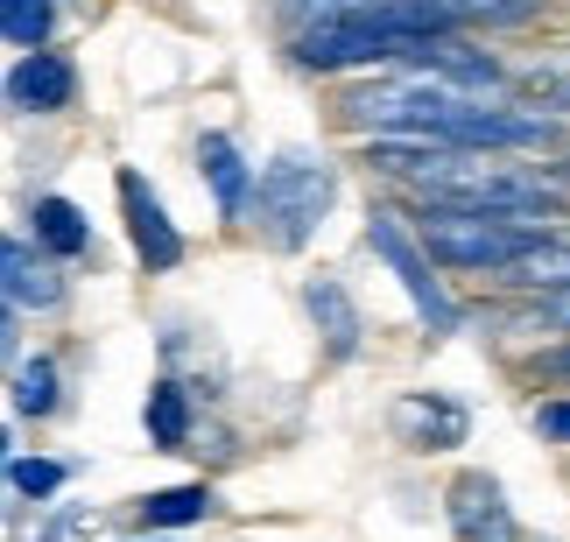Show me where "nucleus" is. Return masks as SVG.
Segmentation results:
<instances>
[{"label":"nucleus","mask_w":570,"mask_h":542,"mask_svg":"<svg viewBox=\"0 0 570 542\" xmlns=\"http://www.w3.org/2000/svg\"><path fill=\"white\" fill-rule=\"evenodd\" d=\"M451 522H458V542H514V514L487 472H465L451 486Z\"/></svg>","instance_id":"39448f33"},{"label":"nucleus","mask_w":570,"mask_h":542,"mask_svg":"<svg viewBox=\"0 0 570 542\" xmlns=\"http://www.w3.org/2000/svg\"><path fill=\"white\" fill-rule=\"evenodd\" d=\"M436 262L451 268H514L521 254L542 240V219H508V211H451L430 205L423 233H415Z\"/></svg>","instance_id":"f257e3e1"},{"label":"nucleus","mask_w":570,"mask_h":542,"mask_svg":"<svg viewBox=\"0 0 570 542\" xmlns=\"http://www.w3.org/2000/svg\"><path fill=\"white\" fill-rule=\"evenodd\" d=\"M458 21H521L535 14V0H444Z\"/></svg>","instance_id":"a211bd4d"},{"label":"nucleus","mask_w":570,"mask_h":542,"mask_svg":"<svg viewBox=\"0 0 570 542\" xmlns=\"http://www.w3.org/2000/svg\"><path fill=\"white\" fill-rule=\"evenodd\" d=\"M148 542H163V535H148Z\"/></svg>","instance_id":"5701e85b"},{"label":"nucleus","mask_w":570,"mask_h":542,"mask_svg":"<svg viewBox=\"0 0 570 542\" xmlns=\"http://www.w3.org/2000/svg\"><path fill=\"white\" fill-rule=\"evenodd\" d=\"M141 416H148V437H156L163 451H177V444L190 437V408H184V387H169V381H156V387H148V408H141Z\"/></svg>","instance_id":"f8f14e48"},{"label":"nucleus","mask_w":570,"mask_h":542,"mask_svg":"<svg viewBox=\"0 0 570 542\" xmlns=\"http://www.w3.org/2000/svg\"><path fill=\"white\" fill-rule=\"evenodd\" d=\"M0 275H8V303H14V311H50V303L63 296V275L42 268L21 240L0 247Z\"/></svg>","instance_id":"0eeeda50"},{"label":"nucleus","mask_w":570,"mask_h":542,"mask_svg":"<svg viewBox=\"0 0 570 542\" xmlns=\"http://www.w3.org/2000/svg\"><path fill=\"white\" fill-rule=\"evenodd\" d=\"M542 430H550V437H570V408H542Z\"/></svg>","instance_id":"aec40b11"},{"label":"nucleus","mask_w":570,"mask_h":542,"mask_svg":"<svg viewBox=\"0 0 570 542\" xmlns=\"http://www.w3.org/2000/svg\"><path fill=\"white\" fill-rule=\"evenodd\" d=\"M218 501L205 486H169V493H148L141 501V529L148 535H163V529H190V522H205Z\"/></svg>","instance_id":"9b49d317"},{"label":"nucleus","mask_w":570,"mask_h":542,"mask_svg":"<svg viewBox=\"0 0 570 542\" xmlns=\"http://www.w3.org/2000/svg\"><path fill=\"white\" fill-rule=\"evenodd\" d=\"M197 162H205V177H212V190H218V211L226 219H239V205H247V162H239V148L226 141V135H205L197 141Z\"/></svg>","instance_id":"1a4fd4ad"},{"label":"nucleus","mask_w":570,"mask_h":542,"mask_svg":"<svg viewBox=\"0 0 570 542\" xmlns=\"http://www.w3.org/2000/svg\"><path fill=\"white\" fill-rule=\"evenodd\" d=\"M36 240L57 254H85V211L71 198H42L36 205Z\"/></svg>","instance_id":"ddd939ff"},{"label":"nucleus","mask_w":570,"mask_h":542,"mask_svg":"<svg viewBox=\"0 0 570 542\" xmlns=\"http://www.w3.org/2000/svg\"><path fill=\"white\" fill-rule=\"evenodd\" d=\"M0 29H8L14 50H42V36H50V0H0Z\"/></svg>","instance_id":"2eb2a0df"},{"label":"nucleus","mask_w":570,"mask_h":542,"mask_svg":"<svg viewBox=\"0 0 570 542\" xmlns=\"http://www.w3.org/2000/svg\"><path fill=\"white\" fill-rule=\"evenodd\" d=\"M563 177H570V156H563Z\"/></svg>","instance_id":"4be33fe9"},{"label":"nucleus","mask_w":570,"mask_h":542,"mask_svg":"<svg viewBox=\"0 0 570 542\" xmlns=\"http://www.w3.org/2000/svg\"><path fill=\"white\" fill-rule=\"evenodd\" d=\"M542 317H550V324H570V282H563V289H542Z\"/></svg>","instance_id":"6ab92c4d"},{"label":"nucleus","mask_w":570,"mask_h":542,"mask_svg":"<svg viewBox=\"0 0 570 542\" xmlns=\"http://www.w3.org/2000/svg\"><path fill=\"white\" fill-rule=\"evenodd\" d=\"M14 106H36V114H57L63 99H71V63L63 57H21V71H14Z\"/></svg>","instance_id":"6e6552de"},{"label":"nucleus","mask_w":570,"mask_h":542,"mask_svg":"<svg viewBox=\"0 0 570 542\" xmlns=\"http://www.w3.org/2000/svg\"><path fill=\"white\" fill-rule=\"evenodd\" d=\"M500 275H508L514 289H563V282H570V247H542L535 240L514 268H500Z\"/></svg>","instance_id":"4468645a"},{"label":"nucleus","mask_w":570,"mask_h":542,"mask_svg":"<svg viewBox=\"0 0 570 542\" xmlns=\"http://www.w3.org/2000/svg\"><path fill=\"white\" fill-rule=\"evenodd\" d=\"M303 303H311V317H317L324 353H332V359H353L360 353V311H353V296H345V282L338 275H317L311 289H303Z\"/></svg>","instance_id":"423d86ee"},{"label":"nucleus","mask_w":570,"mask_h":542,"mask_svg":"<svg viewBox=\"0 0 570 542\" xmlns=\"http://www.w3.org/2000/svg\"><path fill=\"white\" fill-rule=\"evenodd\" d=\"M542 374H570V345L563 353H542Z\"/></svg>","instance_id":"412c9836"},{"label":"nucleus","mask_w":570,"mask_h":542,"mask_svg":"<svg viewBox=\"0 0 570 542\" xmlns=\"http://www.w3.org/2000/svg\"><path fill=\"white\" fill-rule=\"evenodd\" d=\"M324 205H332V169L311 162V156H282L261 169V190H254V219L261 233L289 254L311 240V226L324 219Z\"/></svg>","instance_id":"f03ea898"},{"label":"nucleus","mask_w":570,"mask_h":542,"mask_svg":"<svg viewBox=\"0 0 570 542\" xmlns=\"http://www.w3.org/2000/svg\"><path fill=\"white\" fill-rule=\"evenodd\" d=\"M14 408H21V416H50V408H57V366L50 359L14 366Z\"/></svg>","instance_id":"dca6fc26"},{"label":"nucleus","mask_w":570,"mask_h":542,"mask_svg":"<svg viewBox=\"0 0 570 542\" xmlns=\"http://www.w3.org/2000/svg\"><path fill=\"white\" fill-rule=\"evenodd\" d=\"M120 211H127V233H135V254L148 268H177L184 262V240H177V226H169V211L163 198L141 184V169H120Z\"/></svg>","instance_id":"20e7f679"},{"label":"nucleus","mask_w":570,"mask_h":542,"mask_svg":"<svg viewBox=\"0 0 570 542\" xmlns=\"http://www.w3.org/2000/svg\"><path fill=\"white\" fill-rule=\"evenodd\" d=\"M8 486L29 493V501H42V493L63 486V465H50V459H14V465H8Z\"/></svg>","instance_id":"f3484780"},{"label":"nucleus","mask_w":570,"mask_h":542,"mask_svg":"<svg viewBox=\"0 0 570 542\" xmlns=\"http://www.w3.org/2000/svg\"><path fill=\"white\" fill-rule=\"evenodd\" d=\"M366 247H374L381 262L394 268V282L409 289V303H415V311H423V317L436 324V332H451V324H458V311H451L444 282H436V275H430V262H423L430 247L415 240V233H409L402 219H394V211H374V219H366Z\"/></svg>","instance_id":"7ed1b4c3"},{"label":"nucleus","mask_w":570,"mask_h":542,"mask_svg":"<svg viewBox=\"0 0 570 542\" xmlns=\"http://www.w3.org/2000/svg\"><path fill=\"white\" fill-rule=\"evenodd\" d=\"M394 423H402V430H415V437H423V444H436V451H451L458 437H465V408H451V402H423V395H402V402H394Z\"/></svg>","instance_id":"9d476101"}]
</instances>
